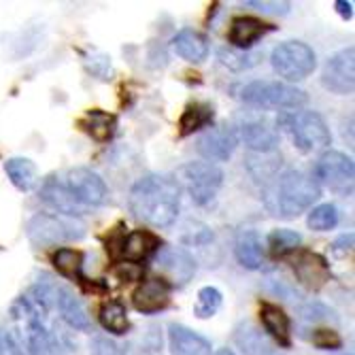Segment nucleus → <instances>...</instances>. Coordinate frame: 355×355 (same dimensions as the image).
I'll list each match as a JSON object with an SVG mask.
<instances>
[{
    "label": "nucleus",
    "instance_id": "nucleus-29",
    "mask_svg": "<svg viewBox=\"0 0 355 355\" xmlns=\"http://www.w3.org/2000/svg\"><path fill=\"white\" fill-rule=\"evenodd\" d=\"M98 319L105 330H109L111 334H125L130 330V319H128V311L119 300H107L103 302L101 311H98Z\"/></svg>",
    "mask_w": 355,
    "mask_h": 355
},
{
    "label": "nucleus",
    "instance_id": "nucleus-16",
    "mask_svg": "<svg viewBox=\"0 0 355 355\" xmlns=\"http://www.w3.org/2000/svg\"><path fill=\"white\" fill-rule=\"evenodd\" d=\"M41 200L53 209V213L58 215H67V217H81L87 209H83L75 198L73 193L67 189L62 179L58 177H47L41 185V191H39Z\"/></svg>",
    "mask_w": 355,
    "mask_h": 355
},
{
    "label": "nucleus",
    "instance_id": "nucleus-45",
    "mask_svg": "<svg viewBox=\"0 0 355 355\" xmlns=\"http://www.w3.org/2000/svg\"><path fill=\"white\" fill-rule=\"evenodd\" d=\"M347 355H353V353H347Z\"/></svg>",
    "mask_w": 355,
    "mask_h": 355
},
{
    "label": "nucleus",
    "instance_id": "nucleus-11",
    "mask_svg": "<svg viewBox=\"0 0 355 355\" xmlns=\"http://www.w3.org/2000/svg\"><path fill=\"white\" fill-rule=\"evenodd\" d=\"M321 83L326 89L338 96L353 94L355 87V49L345 47L328 58L324 73H321Z\"/></svg>",
    "mask_w": 355,
    "mask_h": 355
},
{
    "label": "nucleus",
    "instance_id": "nucleus-44",
    "mask_svg": "<svg viewBox=\"0 0 355 355\" xmlns=\"http://www.w3.org/2000/svg\"><path fill=\"white\" fill-rule=\"evenodd\" d=\"M3 336L5 334H0V355H3Z\"/></svg>",
    "mask_w": 355,
    "mask_h": 355
},
{
    "label": "nucleus",
    "instance_id": "nucleus-9",
    "mask_svg": "<svg viewBox=\"0 0 355 355\" xmlns=\"http://www.w3.org/2000/svg\"><path fill=\"white\" fill-rule=\"evenodd\" d=\"M313 179L321 187H328L334 193L340 196H351L353 193V183H355V166L353 159L345 155L343 151H324L319 155L313 168Z\"/></svg>",
    "mask_w": 355,
    "mask_h": 355
},
{
    "label": "nucleus",
    "instance_id": "nucleus-15",
    "mask_svg": "<svg viewBox=\"0 0 355 355\" xmlns=\"http://www.w3.org/2000/svg\"><path fill=\"white\" fill-rule=\"evenodd\" d=\"M171 292L173 287L164 279H147L143 281L132 294V304L143 315H153L164 311L171 304Z\"/></svg>",
    "mask_w": 355,
    "mask_h": 355
},
{
    "label": "nucleus",
    "instance_id": "nucleus-42",
    "mask_svg": "<svg viewBox=\"0 0 355 355\" xmlns=\"http://www.w3.org/2000/svg\"><path fill=\"white\" fill-rule=\"evenodd\" d=\"M334 7H336V13H338L345 21L353 17V3H351V0H349V3H347V0H336Z\"/></svg>",
    "mask_w": 355,
    "mask_h": 355
},
{
    "label": "nucleus",
    "instance_id": "nucleus-22",
    "mask_svg": "<svg viewBox=\"0 0 355 355\" xmlns=\"http://www.w3.org/2000/svg\"><path fill=\"white\" fill-rule=\"evenodd\" d=\"M168 345L173 355H211V343L181 324L168 328Z\"/></svg>",
    "mask_w": 355,
    "mask_h": 355
},
{
    "label": "nucleus",
    "instance_id": "nucleus-24",
    "mask_svg": "<svg viewBox=\"0 0 355 355\" xmlns=\"http://www.w3.org/2000/svg\"><path fill=\"white\" fill-rule=\"evenodd\" d=\"M234 255L243 268L257 270L264 262V247L262 239L255 230H241L234 243Z\"/></svg>",
    "mask_w": 355,
    "mask_h": 355
},
{
    "label": "nucleus",
    "instance_id": "nucleus-19",
    "mask_svg": "<svg viewBox=\"0 0 355 355\" xmlns=\"http://www.w3.org/2000/svg\"><path fill=\"white\" fill-rule=\"evenodd\" d=\"M159 247H162V241H159L157 234H153L151 230H132L128 232L121 245V257L130 264H139L145 262L149 257H153Z\"/></svg>",
    "mask_w": 355,
    "mask_h": 355
},
{
    "label": "nucleus",
    "instance_id": "nucleus-7",
    "mask_svg": "<svg viewBox=\"0 0 355 355\" xmlns=\"http://www.w3.org/2000/svg\"><path fill=\"white\" fill-rule=\"evenodd\" d=\"M181 189L187 191L193 205L205 207L209 205L215 196L219 187L223 185V171L217 164L211 162H187L179 168L177 179Z\"/></svg>",
    "mask_w": 355,
    "mask_h": 355
},
{
    "label": "nucleus",
    "instance_id": "nucleus-37",
    "mask_svg": "<svg viewBox=\"0 0 355 355\" xmlns=\"http://www.w3.org/2000/svg\"><path fill=\"white\" fill-rule=\"evenodd\" d=\"M245 5L262 11V13H268V15H287L289 9H292L289 3H279V0H275V3H268V0H247Z\"/></svg>",
    "mask_w": 355,
    "mask_h": 355
},
{
    "label": "nucleus",
    "instance_id": "nucleus-31",
    "mask_svg": "<svg viewBox=\"0 0 355 355\" xmlns=\"http://www.w3.org/2000/svg\"><path fill=\"white\" fill-rule=\"evenodd\" d=\"M51 262L55 266V270L69 279H81V266H83V253L79 249H71V247H60L53 251Z\"/></svg>",
    "mask_w": 355,
    "mask_h": 355
},
{
    "label": "nucleus",
    "instance_id": "nucleus-36",
    "mask_svg": "<svg viewBox=\"0 0 355 355\" xmlns=\"http://www.w3.org/2000/svg\"><path fill=\"white\" fill-rule=\"evenodd\" d=\"M311 343L315 347H319V349H328V351H334V349L343 347L340 334L336 330H330V328H317V330H313Z\"/></svg>",
    "mask_w": 355,
    "mask_h": 355
},
{
    "label": "nucleus",
    "instance_id": "nucleus-6",
    "mask_svg": "<svg viewBox=\"0 0 355 355\" xmlns=\"http://www.w3.org/2000/svg\"><path fill=\"white\" fill-rule=\"evenodd\" d=\"M281 123L302 153L324 151L332 143L330 128L317 111H294L292 115H285Z\"/></svg>",
    "mask_w": 355,
    "mask_h": 355
},
{
    "label": "nucleus",
    "instance_id": "nucleus-20",
    "mask_svg": "<svg viewBox=\"0 0 355 355\" xmlns=\"http://www.w3.org/2000/svg\"><path fill=\"white\" fill-rule=\"evenodd\" d=\"M260 319L262 326L268 332V336L283 349L292 347V319L289 315L272 302H262L260 304Z\"/></svg>",
    "mask_w": 355,
    "mask_h": 355
},
{
    "label": "nucleus",
    "instance_id": "nucleus-17",
    "mask_svg": "<svg viewBox=\"0 0 355 355\" xmlns=\"http://www.w3.org/2000/svg\"><path fill=\"white\" fill-rule=\"evenodd\" d=\"M270 30H275V26L270 24H264L262 19H257L253 15H241V17H234L230 21V28H228V43L234 47V49H241V51H249L257 41H260L264 35H268Z\"/></svg>",
    "mask_w": 355,
    "mask_h": 355
},
{
    "label": "nucleus",
    "instance_id": "nucleus-30",
    "mask_svg": "<svg viewBox=\"0 0 355 355\" xmlns=\"http://www.w3.org/2000/svg\"><path fill=\"white\" fill-rule=\"evenodd\" d=\"M302 245V236L296 230L289 228H279L272 230L266 239V247L270 257H285L289 253H296Z\"/></svg>",
    "mask_w": 355,
    "mask_h": 355
},
{
    "label": "nucleus",
    "instance_id": "nucleus-14",
    "mask_svg": "<svg viewBox=\"0 0 355 355\" xmlns=\"http://www.w3.org/2000/svg\"><path fill=\"white\" fill-rule=\"evenodd\" d=\"M236 147H239V137L236 130L230 125H213L196 141L198 153L205 157V162L211 164L230 159Z\"/></svg>",
    "mask_w": 355,
    "mask_h": 355
},
{
    "label": "nucleus",
    "instance_id": "nucleus-10",
    "mask_svg": "<svg viewBox=\"0 0 355 355\" xmlns=\"http://www.w3.org/2000/svg\"><path fill=\"white\" fill-rule=\"evenodd\" d=\"M64 185L73 193V198L83 207H103L109 200V187L105 183V179L94 173L92 168L85 166H77L71 168L67 173V179H64Z\"/></svg>",
    "mask_w": 355,
    "mask_h": 355
},
{
    "label": "nucleus",
    "instance_id": "nucleus-5",
    "mask_svg": "<svg viewBox=\"0 0 355 355\" xmlns=\"http://www.w3.org/2000/svg\"><path fill=\"white\" fill-rule=\"evenodd\" d=\"M28 241L35 247H55L75 243L85 236V223L77 217L58 213H37L26 225Z\"/></svg>",
    "mask_w": 355,
    "mask_h": 355
},
{
    "label": "nucleus",
    "instance_id": "nucleus-13",
    "mask_svg": "<svg viewBox=\"0 0 355 355\" xmlns=\"http://www.w3.org/2000/svg\"><path fill=\"white\" fill-rule=\"evenodd\" d=\"M155 268L162 275L159 279H164L171 287H181L196 272V262L183 249L159 247V251L155 253Z\"/></svg>",
    "mask_w": 355,
    "mask_h": 355
},
{
    "label": "nucleus",
    "instance_id": "nucleus-38",
    "mask_svg": "<svg viewBox=\"0 0 355 355\" xmlns=\"http://www.w3.org/2000/svg\"><path fill=\"white\" fill-rule=\"evenodd\" d=\"M87 71L92 75H96L98 79H111V75H113L111 58H107V55H96V58L87 60Z\"/></svg>",
    "mask_w": 355,
    "mask_h": 355
},
{
    "label": "nucleus",
    "instance_id": "nucleus-12",
    "mask_svg": "<svg viewBox=\"0 0 355 355\" xmlns=\"http://www.w3.org/2000/svg\"><path fill=\"white\" fill-rule=\"evenodd\" d=\"M292 270H294L298 283L302 287H306L309 292H319L332 277L330 264L326 257L317 251H309V249L296 251L294 260H292Z\"/></svg>",
    "mask_w": 355,
    "mask_h": 355
},
{
    "label": "nucleus",
    "instance_id": "nucleus-27",
    "mask_svg": "<svg viewBox=\"0 0 355 355\" xmlns=\"http://www.w3.org/2000/svg\"><path fill=\"white\" fill-rule=\"evenodd\" d=\"M245 166L249 171V175L255 179V181H262L264 185L275 179L279 175V168H281V153L279 149L277 151H266V153H247V159H245Z\"/></svg>",
    "mask_w": 355,
    "mask_h": 355
},
{
    "label": "nucleus",
    "instance_id": "nucleus-3",
    "mask_svg": "<svg viewBox=\"0 0 355 355\" xmlns=\"http://www.w3.org/2000/svg\"><path fill=\"white\" fill-rule=\"evenodd\" d=\"M321 196V187L302 171L289 168L264 185L262 200L270 215L292 219L313 207Z\"/></svg>",
    "mask_w": 355,
    "mask_h": 355
},
{
    "label": "nucleus",
    "instance_id": "nucleus-43",
    "mask_svg": "<svg viewBox=\"0 0 355 355\" xmlns=\"http://www.w3.org/2000/svg\"><path fill=\"white\" fill-rule=\"evenodd\" d=\"M215 355H236L232 349H219V351H215Z\"/></svg>",
    "mask_w": 355,
    "mask_h": 355
},
{
    "label": "nucleus",
    "instance_id": "nucleus-26",
    "mask_svg": "<svg viewBox=\"0 0 355 355\" xmlns=\"http://www.w3.org/2000/svg\"><path fill=\"white\" fill-rule=\"evenodd\" d=\"M215 111L209 103H191L183 109L179 119V137H191L193 132L209 128L213 123Z\"/></svg>",
    "mask_w": 355,
    "mask_h": 355
},
{
    "label": "nucleus",
    "instance_id": "nucleus-23",
    "mask_svg": "<svg viewBox=\"0 0 355 355\" xmlns=\"http://www.w3.org/2000/svg\"><path fill=\"white\" fill-rule=\"evenodd\" d=\"M173 49L179 58L193 62V64H200L209 55V41L205 35H200L198 30L183 28L173 39Z\"/></svg>",
    "mask_w": 355,
    "mask_h": 355
},
{
    "label": "nucleus",
    "instance_id": "nucleus-28",
    "mask_svg": "<svg viewBox=\"0 0 355 355\" xmlns=\"http://www.w3.org/2000/svg\"><path fill=\"white\" fill-rule=\"evenodd\" d=\"M5 173L9 181L19 191H30L37 185V166L28 157H11L5 162Z\"/></svg>",
    "mask_w": 355,
    "mask_h": 355
},
{
    "label": "nucleus",
    "instance_id": "nucleus-1",
    "mask_svg": "<svg viewBox=\"0 0 355 355\" xmlns=\"http://www.w3.org/2000/svg\"><path fill=\"white\" fill-rule=\"evenodd\" d=\"M128 207L139 221L153 228H168L179 217L181 187L171 175H145L132 185Z\"/></svg>",
    "mask_w": 355,
    "mask_h": 355
},
{
    "label": "nucleus",
    "instance_id": "nucleus-25",
    "mask_svg": "<svg viewBox=\"0 0 355 355\" xmlns=\"http://www.w3.org/2000/svg\"><path fill=\"white\" fill-rule=\"evenodd\" d=\"M79 125H81V130L87 132L94 141L107 143L115 135L117 119H115V115H111L103 109H92L79 119Z\"/></svg>",
    "mask_w": 355,
    "mask_h": 355
},
{
    "label": "nucleus",
    "instance_id": "nucleus-32",
    "mask_svg": "<svg viewBox=\"0 0 355 355\" xmlns=\"http://www.w3.org/2000/svg\"><path fill=\"white\" fill-rule=\"evenodd\" d=\"M121 355H164L162 353V334H159V328H155V326L147 328L141 336L132 338L123 347Z\"/></svg>",
    "mask_w": 355,
    "mask_h": 355
},
{
    "label": "nucleus",
    "instance_id": "nucleus-33",
    "mask_svg": "<svg viewBox=\"0 0 355 355\" xmlns=\"http://www.w3.org/2000/svg\"><path fill=\"white\" fill-rule=\"evenodd\" d=\"M338 209L330 202L326 205H317L311 209L309 217H306V223H309V228L315 230V232H328V230H334L336 225H338Z\"/></svg>",
    "mask_w": 355,
    "mask_h": 355
},
{
    "label": "nucleus",
    "instance_id": "nucleus-34",
    "mask_svg": "<svg viewBox=\"0 0 355 355\" xmlns=\"http://www.w3.org/2000/svg\"><path fill=\"white\" fill-rule=\"evenodd\" d=\"M221 302H223V296L219 289L213 285H207L200 289L196 296V302H193V315L198 319H209L221 309Z\"/></svg>",
    "mask_w": 355,
    "mask_h": 355
},
{
    "label": "nucleus",
    "instance_id": "nucleus-35",
    "mask_svg": "<svg viewBox=\"0 0 355 355\" xmlns=\"http://www.w3.org/2000/svg\"><path fill=\"white\" fill-rule=\"evenodd\" d=\"M219 58L225 67H230L232 71H245L251 69L253 64L260 60V53H251V51H241V49H221Z\"/></svg>",
    "mask_w": 355,
    "mask_h": 355
},
{
    "label": "nucleus",
    "instance_id": "nucleus-8",
    "mask_svg": "<svg viewBox=\"0 0 355 355\" xmlns=\"http://www.w3.org/2000/svg\"><path fill=\"white\" fill-rule=\"evenodd\" d=\"M270 64L285 81H302L317 69V55L302 41H285L272 49Z\"/></svg>",
    "mask_w": 355,
    "mask_h": 355
},
{
    "label": "nucleus",
    "instance_id": "nucleus-21",
    "mask_svg": "<svg viewBox=\"0 0 355 355\" xmlns=\"http://www.w3.org/2000/svg\"><path fill=\"white\" fill-rule=\"evenodd\" d=\"M232 338L243 355H281L272 340L262 332V328L249 324V321H243L234 328Z\"/></svg>",
    "mask_w": 355,
    "mask_h": 355
},
{
    "label": "nucleus",
    "instance_id": "nucleus-41",
    "mask_svg": "<svg viewBox=\"0 0 355 355\" xmlns=\"http://www.w3.org/2000/svg\"><path fill=\"white\" fill-rule=\"evenodd\" d=\"M351 247H353V234L349 232V234H343L340 239H336L332 249H334L336 255H347L351 251Z\"/></svg>",
    "mask_w": 355,
    "mask_h": 355
},
{
    "label": "nucleus",
    "instance_id": "nucleus-18",
    "mask_svg": "<svg viewBox=\"0 0 355 355\" xmlns=\"http://www.w3.org/2000/svg\"><path fill=\"white\" fill-rule=\"evenodd\" d=\"M239 143L243 141L251 153H266L279 149V132L264 121H245L236 130Z\"/></svg>",
    "mask_w": 355,
    "mask_h": 355
},
{
    "label": "nucleus",
    "instance_id": "nucleus-2",
    "mask_svg": "<svg viewBox=\"0 0 355 355\" xmlns=\"http://www.w3.org/2000/svg\"><path fill=\"white\" fill-rule=\"evenodd\" d=\"M11 338L24 355H64L62 338L49 326V311L32 296H21L11 306Z\"/></svg>",
    "mask_w": 355,
    "mask_h": 355
},
{
    "label": "nucleus",
    "instance_id": "nucleus-39",
    "mask_svg": "<svg viewBox=\"0 0 355 355\" xmlns=\"http://www.w3.org/2000/svg\"><path fill=\"white\" fill-rule=\"evenodd\" d=\"M330 315H332V311L324 304H319V302H309L302 309V319L311 321V324H317V321H321V319H328Z\"/></svg>",
    "mask_w": 355,
    "mask_h": 355
},
{
    "label": "nucleus",
    "instance_id": "nucleus-4",
    "mask_svg": "<svg viewBox=\"0 0 355 355\" xmlns=\"http://www.w3.org/2000/svg\"><path fill=\"white\" fill-rule=\"evenodd\" d=\"M236 98L255 109H300L306 105L309 96L281 81H249L236 87Z\"/></svg>",
    "mask_w": 355,
    "mask_h": 355
},
{
    "label": "nucleus",
    "instance_id": "nucleus-40",
    "mask_svg": "<svg viewBox=\"0 0 355 355\" xmlns=\"http://www.w3.org/2000/svg\"><path fill=\"white\" fill-rule=\"evenodd\" d=\"M89 349H92V355H121L119 349H117V345L111 343L109 338H103V336L94 338L92 345H89Z\"/></svg>",
    "mask_w": 355,
    "mask_h": 355
}]
</instances>
